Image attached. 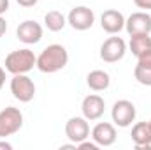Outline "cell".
Returning <instances> with one entry per match:
<instances>
[{
    "instance_id": "4",
    "label": "cell",
    "mask_w": 151,
    "mask_h": 150,
    "mask_svg": "<svg viewBox=\"0 0 151 150\" xmlns=\"http://www.w3.org/2000/svg\"><path fill=\"white\" fill-rule=\"evenodd\" d=\"M11 94L19 103H30L35 97V83L27 74H12Z\"/></svg>"
},
{
    "instance_id": "21",
    "label": "cell",
    "mask_w": 151,
    "mask_h": 150,
    "mask_svg": "<svg viewBox=\"0 0 151 150\" xmlns=\"http://www.w3.org/2000/svg\"><path fill=\"white\" fill-rule=\"evenodd\" d=\"M134 4H135L139 9H144V11L151 9V0H134Z\"/></svg>"
},
{
    "instance_id": "24",
    "label": "cell",
    "mask_w": 151,
    "mask_h": 150,
    "mask_svg": "<svg viewBox=\"0 0 151 150\" xmlns=\"http://www.w3.org/2000/svg\"><path fill=\"white\" fill-rule=\"evenodd\" d=\"M9 11V0H0V16Z\"/></svg>"
},
{
    "instance_id": "26",
    "label": "cell",
    "mask_w": 151,
    "mask_h": 150,
    "mask_svg": "<svg viewBox=\"0 0 151 150\" xmlns=\"http://www.w3.org/2000/svg\"><path fill=\"white\" fill-rule=\"evenodd\" d=\"M0 149H4V150H12V145L9 143V141H0Z\"/></svg>"
},
{
    "instance_id": "17",
    "label": "cell",
    "mask_w": 151,
    "mask_h": 150,
    "mask_svg": "<svg viewBox=\"0 0 151 150\" xmlns=\"http://www.w3.org/2000/svg\"><path fill=\"white\" fill-rule=\"evenodd\" d=\"M130 51L139 57L142 55L144 51L151 50V37L150 34H135V36H130Z\"/></svg>"
},
{
    "instance_id": "27",
    "label": "cell",
    "mask_w": 151,
    "mask_h": 150,
    "mask_svg": "<svg viewBox=\"0 0 151 150\" xmlns=\"http://www.w3.org/2000/svg\"><path fill=\"white\" fill-rule=\"evenodd\" d=\"M150 124H151V120H150Z\"/></svg>"
},
{
    "instance_id": "8",
    "label": "cell",
    "mask_w": 151,
    "mask_h": 150,
    "mask_svg": "<svg viewBox=\"0 0 151 150\" xmlns=\"http://www.w3.org/2000/svg\"><path fill=\"white\" fill-rule=\"evenodd\" d=\"M65 134L72 143H81L90 138V124L84 117H72L65 124Z\"/></svg>"
},
{
    "instance_id": "20",
    "label": "cell",
    "mask_w": 151,
    "mask_h": 150,
    "mask_svg": "<svg viewBox=\"0 0 151 150\" xmlns=\"http://www.w3.org/2000/svg\"><path fill=\"white\" fill-rule=\"evenodd\" d=\"M77 149L79 150H99V145L95 143V141H81V143H77Z\"/></svg>"
},
{
    "instance_id": "2",
    "label": "cell",
    "mask_w": 151,
    "mask_h": 150,
    "mask_svg": "<svg viewBox=\"0 0 151 150\" xmlns=\"http://www.w3.org/2000/svg\"><path fill=\"white\" fill-rule=\"evenodd\" d=\"M37 67V57L32 50H14L5 57V71L11 74H27Z\"/></svg>"
},
{
    "instance_id": "15",
    "label": "cell",
    "mask_w": 151,
    "mask_h": 150,
    "mask_svg": "<svg viewBox=\"0 0 151 150\" xmlns=\"http://www.w3.org/2000/svg\"><path fill=\"white\" fill-rule=\"evenodd\" d=\"M86 85H88L93 92H104V90L109 88L111 78H109V74H107L106 71L95 69V71H91L90 74L86 76Z\"/></svg>"
},
{
    "instance_id": "9",
    "label": "cell",
    "mask_w": 151,
    "mask_h": 150,
    "mask_svg": "<svg viewBox=\"0 0 151 150\" xmlns=\"http://www.w3.org/2000/svg\"><path fill=\"white\" fill-rule=\"evenodd\" d=\"M125 30L128 32V36L151 34V14H148L146 11L132 12L125 21Z\"/></svg>"
},
{
    "instance_id": "13",
    "label": "cell",
    "mask_w": 151,
    "mask_h": 150,
    "mask_svg": "<svg viewBox=\"0 0 151 150\" xmlns=\"http://www.w3.org/2000/svg\"><path fill=\"white\" fill-rule=\"evenodd\" d=\"M91 138L99 147H111V145H114V141L118 138L116 127L109 122H99L91 129Z\"/></svg>"
},
{
    "instance_id": "18",
    "label": "cell",
    "mask_w": 151,
    "mask_h": 150,
    "mask_svg": "<svg viewBox=\"0 0 151 150\" xmlns=\"http://www.w3.org/2000/svg\"><path fill=\"white\" fill-rule=\"evenodd\" d=\"M134 78L137 79V83L144 87H151V67H142L137 64L134 69Z\"/></svg>"
},
{
    "instance_id": "19",
    "label": "cell",
    "mask_w": 151,
    "mask_h": 150,
    "mask_svg": "<svg viewBox=\"0 0 151 150\" xmlns=\"http://www.w3.org/2000/svg\"><path fill=\"white\" fill-rule=\"evenodd\" d=\"M137 64L142 66V67H151V50L144 51L142 55L137 57Z\"/></svg>"
},
{
    "instance_id": "25",
    "label": "cell",
    "mask_w": 151,
    "mask_h": 150,
    "mask_svg": "<svg viewBox=\"0 0 151 150\" xmlns=\"http://www.w3.org/2000/svg\"><path fill=\"white\" fill-rule=\"evenodd\" d=\"M4 85H5V69L0 66V90L4 88Z\"/></svg>"
},
{
    "instance_id": "22",
    "label": "cell",
    "mask_w": 151,
    "mask_h": 150,
    "mask_svg": "<svg viewBox=\"0 0 151 150\" xmlns=\"http://www.w3.org/2000/svg\"><path fill=\"white\" fill-rule=\"evenodd\" d=\"M16 2H18L21 7H34L39 0H16Z\"/></svg>"
},
{
    "instance_id": "3",
    "label": "cell",
    "mask_w": 151,
    "mask_h": 150,
    "mask_svg": "<svg viewBox=\"0 0 151 150\" xmlns=\"http://www.w3.org/2000/svg\"><path fill=\"white\" fill-rule=\"evenodd\" d=\"M23 127V113L19 108L7 106L0 111V138L16 134Z\"/></svg>"
},
{
    "instance_id": "5",
    "label": "cell",
    "mask_w": 151,
    "mask_h": 150,
    "mask_svg": "<svg viewBox=\"0 0 151 150\" xmlns=\"http://www.w3.org/2000/svg\"><path fill=\"white\" fill-rule=\"evenodd\" d=\"M135 104L132 101H127V99H119L113 104V110H111V118H113L114 125L125 129L128 125H132V122L135 120Z\"/></svg>"
},
{
    "instance_id": "1",
    "label": "cell",
    "mask_w": 151,
    "mask_h": 150,
    "mask_svg": "<svg viewBox=\"0 0 151 150\" xmlns=\"http://www.w3.org/2000/svg\"><path fill=\"white\" fill-rule=\"evenodd\" d=\"M69 64V51L62 44L46 46L37 57V69L44 74H53L62 71Z\"/></svg>"
},
{
    "instance_id": "10",
    "label": "cell",
    "mask_w": 151,
    "mask_h": 150,
    "mask_svg": "<svg viewBox=\"0 0 151 150\" xmlns=\"http://www.w3.org/2000/svg\"><path fill=\"white\" fill-rule=\"evenodd\" d=\"M42 27L40 23H37L35 20H25L18 25L16 28V36L21 42L25 44H37L39 41L42 39Z\"/></svg>"
},
{
    "instance_id": "14",
    "label": "cell",
    "mask_w": 151,
    "mask_h": 150,
    "mask_svg": "<svg viewBox=\"0 0 151 150\" xmlns=\"http://www.w3.org/2000/svg\"><path fill=\"white\" fill-rule=\"evenodd\" d=\"M132 141L137 150L151 149V124L150 122H137L132 127Z\"/></svg>"
},
{
    "instance_id": "16",
    "label": "cell",
    "mask_w": 151,
    "mask_h": 150,
    "mask_svg": "<svg viewBox=\"0 0 151 150\" xmlns=\"http://www.w3.org/2000/svg\"><path fill=\"white\" fill-rule=\"evenodd\" d=\"M44 25H46V28H47L49 32H60V30L65 28L67 18H65L60 11H49V12H46V16H44Z\"/></svg>"
},
{
    "instance_id": "23",
    "label": "cell",
    "mask_w": 151,
    "mask_h": 150,
    "mask_svg": "<svg viewBox=\"0 0 151 150\" xmlns=\"http://www.w3.org/2000/svg\"><path fill=\"white\" fill-rule=\"evenodd\" d=\"M5 32H7V21L4 16H0V37H4Z\"/></svg>"
},
{
    "instance_id": "12",
    "label": "cell",
    "mask_w": 151,
    "mask_h": 150,
    "mask_svg": "<svg viewBox=\"0 0 151 150\" xmlns=\"http://www.w3.org/2000/svg\"><path fill=\"white\" fill-rule=\"evenodd\" d=\"M125 21H127L125 16L119 11H116V9H107L100 16V27H102V30L107 32V34H111V36L119 34L125 28Z\"/></svg>"
},
{
    "instance_id": "7",
    "label": "cell",
    "mask_w": 151,
    "mask_h": 150,
    "mask_svg": "<svg viewBox=\"0 0 151 150\" xmlns=\"http://www.w3.org/2000/svg\"><path fill=\"white\" fill-rule=\"evenodd\" d=\"M67 23L79 32L90 30L95 23V12L86 5H77L74 9H70V12L67 16Z\"/></svg>"
},
{
    "instance_id": "11",
    "label": "cell",
    "mask_w": 151,
    "mask_h": 150,
    "mask_svg": "<svg viewBox=\"0 0 151 150\" xmlns=\"http://www.w3.org/2000/svg\"><path fill=\"white\" fill-rule=\"evenodd\" d=\"M81 111L86 120H99L106 111V101L97 94H90L83 99Z\"/></svg>"
},
{
    "instance_id": "6",
    "label": "cell",
    "mask_w": 151,
    "mask_h": 150,
    "mask_svg": "<svg viewBox=\"0 0 151 150\" xmlns=\"http://www.w3.org/2000/svg\"><path fill=\"white\" fill-rule=\"evenodd\" d=\"M127 53V42L121 37H118L114 34L113 37L106 39L100 46V58L107 64H114V62H119Z\"/></svg>"
}]
</instances>
